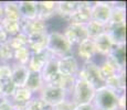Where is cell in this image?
<instances>
[{
    "instance_id": "cell-1",
    "label": "cell",
    "mask_w": 127,
    "mask_h": 110,
    "mask_svg": "<svg viewBox=\"0 0 127 110\" xmlns=\"http://www.w3.org/2000/svg\"><path fill=\"white\" fill-rule=\"evenodd\" d=\"M96 105L101 110H115L117 107L116 95L108 88H99L95 95Z\"/></svg>"
},
{
    "instance_id": "cell-2",
    "label": "cell",
    "mask_w": 127,
    "mask_h": 110,
    "mask_svg": "<svg viewBox=\"0 0 127 110\" xmlns=\"http://www.w3.org/2000/svg\"><path fill=\"white\" fill-rule=\"evenodd\" d=\"M94 87L87 82V79H81L75 87V100L79 105L89 104L94 97Z\"/></svg>"
},
{
    "instance_id": "cell-3",
    "label": "cell",
    "mask_w": 127,
    "mask_h": 110,
    "mask_svg": "<svg viewBox=\"0 0 127 110\" xmlns=\"http://www.w3.org/2000/svg\"><path fill=\"white\" fill-rule=\"evenodd\" d=\"M49 47L57 53L69 51V40L60 33H52L49 38Z\"/></svg>"
},
{
    "instance_id": "cell-4",
    "label": "cell",
    "mask_w": 127,
    "mask_h": 110,
    "mask_svg": "<svg viewBox=\"0 0 127 110\" xmlns=\"http://www.w3.org/2000/svg\"><path fill=\"white\" fill-rule=\"evenodd\" d=\"M43 100L50 105H59L64 99V89L60 87H49L43 91Z\"/></svg>"
},
{
    "instance_id": "cell-5",
    "label": "cell",
    "mask_w": 127,
    "mask_h": 110,
    "mask_svg": "<svg viewBox=\"0 0 127 110\" xmlns=\"http://www.w3.org/2000/svg\"><path fill=\"white\" fill-rule=\"evenodd\" d=\"M93 16H94V18L97 20L96 22H98V23H105V22L111 18L112 13H111V10H109L108 7L98 4V6L93 10Z\"/></svg>"
},
{
    "instance_id": "cell-6",
    "label": "cell",
    "mask_w": 127,
    "mask_h": 110,
    "mask_svg": "<svg viewBox=\"0 0 127 110\" xmlns=\"http://www.w3.org/2000/svg\"><path fill=\"white\" fill-rule=\"evenodd\" d=\"M26 85H27V87L30 88V89H35V88H38L40 86V74L36 73L35 70L29 72L28 76H27Z\"/></svg>"
},
{
    "instance_id": "cell-7",
    "label": "cell",
    "mask_w": 127,
    "mask_h": 110,
    "mask_svg": "<svg viewBox=\"0 0 127 110\" xmlns=\"http://www.w3.org/2000/svg\"><path fill=\"white\" fill-rule=\"evenodd\" d=\"M115 56H117V57H115L116 60H117V62H119L121 64H123L124 63V61H125V51H124V48L123 47H119V48H116V51L115 52Z\"/></svg>"
},
{
    "instance_id": "cell-8",
    "label": "cell",
    "mask_w": 127,
    "mask_h": 110,
    "mask_svg": "<svg viewBox=\"0 0 127 110\" xmlns=\"http://www.w3.org/2000/svg\"><path fill=\"white\" fill-rule=\"evenodd\" d=\"M74 110H94L92 105L90 104H85V105H79Z\"/></svg>"
}]
</instances>
